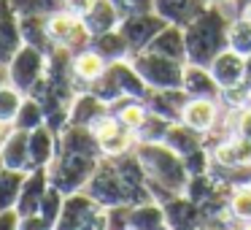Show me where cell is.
I'll use <instances>...</instances> for the list:
<instances>
[{"label": "cell", "mask_w": 251, "mask_h": 230, "mask_svg": "<svg viewBox=\"0 0 251 230\" xmlns=\"http://www.w3.org/2000/svg\"><path fill=\"white\" fill-rule=\"evenodd\" d=\"M100 160H103V152L95 138V130L68 125L60 133V149H57L54 163L49 165V179L65 195L81 192L98 171Z\"/></svg>", "instance_id": "cell-1"}, {"label": "cell", "mask_w": 251, "mask_h": 230, "mask_svg": "<svg viewBox=\"0 0 251 230\" xmlns=\"http://www.w3.org/2000/svg\"><path fill=\"white\" fill-rule=\"evenodd\" d=\"M132 152L138 154L141 165L146 168L154 201L165 203L173 195H184L192 176L181 154H176L168 144H135Z\"/></svg>", "instance_id": "cell-2"}, {"label": "cell", "mask_w": 251, "mask_h": 230, "mask_svg": "<svg viewBox=\"0 0 251 230\" xmlns=\"http://www.w3.org/2000/svg\"><path fill=\"white\" fill-rule=\"evenodd\" d=\"M232 14L224 11V6H208L195 22L184 28L186 41V62L189 65L208 68L224 49H227V33Z\"/></svg>", "instance_id": "cell-3"}, {"label": "cell", "mask_w": 251, "mask_h": 230, "mask_svg": "<svg viewBox=\"0 0 251 230\" xmlns=\"http://www.w3.org/2000/svg\"><path fill=\"white\" fill-rule=\"evenodd\" d=\"M89 92H95L103 103H108L114 109L125 100H146L149 87L138 76L132 60H122V62H111L103 76L89 87Z\"/></svg>", "instance_id": "cell-4"}, {"label": "cell", "mask_w": 251, "mask_h": 230, "mask_svg": "<svg viewBox=\"0 0 251 230\" xmlns=\"http://www.w3.org/2000/svg\"><path fill=\"white\" fill-rule=\"evenodd\" d=\"M46 68H49V55L35 49V46H30V44H25L22 49L17 52V57L6 65L8 84H11L14 89H19L25 98H30V95L38 89V84L44 82Z\"/></svg>", "instance_id": "cell-5"}, {"label": "cell", "mask_w": 251, "mask_h": 230, "mask_svg": "<svg viewBox=\"0 0 251 230\" xmlns=\"http://www.w3.org/2000/svg\"><path fill=\"white\" fill-rule=\"evenodd\" d=\"M132 65H135L138 76L146 82L149 89H181V84H184L186 62L170 60V57H162L157 52H141V55H135L132 57Z\"/></svg>", "instance_id": "cell-6"}, {"label": "cell", "mask_w": 251, "mask_h": 230, "mask_svg": "<svg viewBox=\"0 0 251 230\" xmlns=\"http://www.w3.org/2000/svg\"><path fill=\"white\" fill-rule=\"evenodd\" d=\"M84 190H87L103 208L132 206L130 192H127L125 181H122V176H119V171H116V165H114V160H111V157L100 160L98 171L92 173V179H89V184L84 187Z\"/></svg>", "instance_id": "cell-7"}, {"label": "cell", "mask_w": 251, "mask_h": 230, "mask_svg": "<svg viewBox=\"0 0 251 230\" xmlns=\"http://www.w3.org/2000/svg\"><path fill=\"white\" fill-rule=\"evenodd\" d=\"M46 30H49V41L54 49H68V52H81L92 46V35L89 30L84 28L81 17L71 11H60V14H51L46 19Z\"/></svg>", "instance_id": "cell-8"}, {"label": "cell", "mask_w": 251, "mask_h": 230, "mask_svg": "<svg viewBox=\"0 0 251 230\" xmlns=\"http://www.w3.org/2000/svg\"><path fill=\"white\" fill-rule=\"evenodd\" d=\"M92 130H95V138H98V144H100L103 157H122V154L132 152L135 144H138L135 133H132L130 127L122 125V119L114 114V111H111L105 119H100Z\"/></svg>", "instance_id": "cell-9"}, {"label": "cell", "mask_w": 251, "mask_h": 230, "mask_svg": "<svg viewBox=\"0 0 251 230\" xmlns=\"http://www.w3.org/2000/svg\"><path fill=\"white\" fill-rule=\"evenodd\" d=\"M165 28H168V22H165L159 14H154V11L127 17V19H122V25H119L122 35H125L127 44H130L132 57L141 55V52H146L149 46H151V41L157 38Z\"/></svg>", "instance_id": "cell-10"}, {"label": "cell", "mask_w": 251, "mask_h": 230, "mask_svg": "<svg viewBox=\"0 0 251 230\" xmlns=\"http://www.w3.org/2000/svg\"><path fill=\"white\" fill-rule=\"evenodd\" d=\"M22 46H25L22 17L14 8L11 0H0V65L6 68Z\"/></svg>", "instance_id": "cell-11"}, {"label": "cell", "mask_w": 251, "mask_h": 230, "mask_svg": "<svg viewBox=\"0 0 251 230\" xmlns=\"http://www.w3.org/2000/svg\"><path fill=\"white\" fill-rule=\"evenodd\" d=\"M181 122L208 138L222 125V103L219 100H205V98H189L184 106V114H181Z\"/></svg>", "instance_id": "cell-12"}, {"label": "cell", "mask_w": 251, "mask_h": 230, "mask_svg": "<svg viewBox=\"0 0 251 230\" xmlns=\"http://www.w3.org/2000/svg\"><path fill=\"white\" fill-rule=\"evenodd\" d=\"M165 217H168L170 230H205V214L202 206L195 203L186 195H173L170 201L162 203Z\"/></svg>", "instance_id": "cell-13"}, {"label": "cell", "mask_w": 251, "mask_h": 230, "mask_svg": "<svg viewBox=\"0 0 251 230\" xmlns=\"http://www.w3.org/2000/svg\"><path fill=\"white\" fill-rule=\"evenodd\" d=\"M98 208H103L87 190L73 192V195L65 198V206H62L60 222H57V230H81L84 222L92 217Z\"/></svg>", "instance_id": "cell-14"}, {"label": "cell", "mask_w": 251, "mask_h": 230, "mask_svg": "<svg viewBox=\"0 0 251 230\" xmlns=\"http://www.w3.org/2000/svg\"><path fill=\"white\" fill-rule=\"evenodd\" d=\"M0 163L8 171H22V173H27L33 168L30 165V133L11 127L8 136L3 138V144H0Z\"/></svg>", "instance_id": "cell-15"}, {"label": "cell", "mask_w": 251, "mask_h": 230, "mask_svg": "<svg viewBox=\"0 0 251 230\" xmlns=\"http://www.w3.org/2000/svg\"><path fill=\"white\" fill-rule=\"evenodd\" d=\"M208 71H211V76L222 87V92L224 89H232V87H240V84H246V57H240L232 49H224L208 65Z\"/></svg>", "instance_id": "cell-16"}, {"label": "cell", "mask_w": 251, "mask_h": 230, "mask_svg": "<svg viewBox=\"0 0 251 230\" xmlns=\"http://www.w3.org/2000/svg\"><path fill=\"white\" fill-rule=\"evenodd\" d=\"M49 187H51L49 168L27 171V179H25L22 195H19V203H17V211L22 214V217L38 214V211H41V203H44V195L49 192Z\"/></svg>", "instance_id": "cell-17"}, {"label": "cell", "mask_w": 251, "mask_h": 230, "mask_svg": "<svg viewBox=\"0 0 251 230\" xmlns=\"http://www.w3.org/2000/svg\"><path fill=\"white\" fill-rule=\"evenodd\" d=\"M186 92L184 89H149L146 95V109L151 114L162 116L168 122H181V114H184V106H186Z\"/></svg>", "instance_id": "cell-18"}, {"label": "cell", "mask_w": 251, "mask_h": 230, "mask_svg": "<svg viewBox=\"0 0 251 230\" xmlns=\"http://www.w3.org/2000/svg\"><path fill=\"white\" fill-rule=\"evenodd\" d=\"M81 22H84V28L89 30V35L98 38V35H105V33L119 30L122 14H119V8H116L111 0H95L92 6H89V11L81 17Z\"/></svg>", "instance_id": "cell-19"}, {"label": "cell", "mask_w": 251, "mask_h": 230, "mask_svg": "<svg viewBox=\"0 0 251 230\" xmlns=\"http://www.w3.org/2000/svg\"><path fill=\"white\" fill-rule=\"evenodd\" d=\"M205 8L208 6L202 0H154V14H159L165 22L176 25V28H186Z\"/></svg>", "instance_id": "cell-20"}, {"label": "cell", "mask_w": 251, "mask_h": 230, "mask_svg": "<svg viewBox=\"0 0 251 230\" xmlns=\"http://www.w3.org/2000/svg\"><path fill=\"white\" fill-rule=\"evenodd\" d=\"M111 114V106L103 103L95 92H81L76 100H73V109H71V122L68 125H78V127H89L92 130L100 119Z\"/></svg>", "instance_id": "cell-21"}, {"label": "cell", "mask_w": 251, "mask_h": 230, "mask_svg": "<svg viewBox=\"0 0 251 230\" xmlns=\"http://www.w3.org/2000/svg\"><path fill=\"white\" fill-rule=\"evenodd\" d=\"M57 149H60V133H54L49 125L38 127V130L30 133V165L35 168H49L57 157Z\"/></svg>", "instance_id": "cell-22"}, {"label": "cell", "mask_w": 251, "mask_h": 230, "mask_svg": "<svg viewBox=\"0 0 251 230\" xmlns=\"http://www.w3.org/2000/svg\"><path fill=\"white\" fill-rule=\"evenodd\" d=\"M181 89L186 92V98H205V100L222 98V87L211 76V71L202 65H189V62L184 68V84H181Z\"/></svg>", "instance_id": "cell-23"}, {"label": "cell", "mask_w": 251, "mask_h": 230, "mask_svg": "<svg viewBox=\"0 0 251 230\" xmlns=\"http://www.w3.org/2000/svg\"><path fill=\"white\" fill-rule=\"evenodd\" d=\"M105 68H108V62H105L103 57H100L98 52L92 49V46L73 55V73H76V82L81 84L84 92H87V89L92 87V84L98 82L100 76H103Z\"/></svg>", "instance_id": "cell-24"}, {"label": "cell", "mask_w": 251, "mask_h": 230, "mask_svg": "<svg viewBox=\"0 0 251 230\" xmlns=\"http://www.w3.org/2000/svg\"><path fill=\"white\" fill-rule=\"evenodd\" d=\"M162 144H168V146L173 149L176 154H181V157L186 160L189 154H195L197 149L208 146V138L200 136L197 130H192V127H186L184 122H173Z\"/></svg>", "instance_id": "cell-25"}, {"label": "cell", "mask_w": 251, "mask_h": 230, "mask_svg": "<svg viewBox=\"0 0 251 230\" xmlns=\"http://www.w3.org/2000/svg\"><path fill=\"white\" fill-rule=\"evenodd\" d=\"M130 230H170L162 203H138L130 206Z\"/></svg>", "instance_id": "cell-26"}, {"label": "cell", "mask_w": 251, "mask_h": 230, "mask_svg": "<svg viewBox=\"0 0 251 230\" xmlns=\"http://www.w3.org/2000/svg\"><path fill=\"white\" fill-rule=\"evenodd\" d=\"M146 52H157L162 57H170V60L186 62V41H184V28H176V25H168L157 38L151 41Z\"/></svg>", "instance_id": "cell-27"}, {"label": "cell", "mask_w": 251, "mask_h": 230, "mask_svg": "<svg viewBox=\"0 0 251 230\" xmlns=\"http://www.w3.org/2000/svg\"><path fill=\"white\" fill-rule=\"evenodd\" d=\"M92 49L98 52L108 65L111 62H122V60H132L130 44H127V38L122 35V30H114V33H105V35L92 38Z\"/></svg>", "instance_id": "cell-28"}, {"label": "cell", "mask_w": 251, "mask_h": 230, "mask_svg": "<svg viewBox=\"0 0 251 230\" xmlns=\"http://www.w3.org/2000/svg\"><path fill=\"white\" fill-rule=\"evenodd\" d=\"M25 179H27V173H22V171L3 168V173H0V211L17 208L19 195H22V187H25Z\"/></svg>", "instance_id": "cell-29"}, {"label": "cell", "mask_w": 251, "mask_h": 230, "mask_svg": "<svg viewBox=\"0 0 251 230\" xmlns=\"http://www.w3.org/2000/svg\"><path fill=\"white\" fill-rule=\"evenodd\" d=\"M227 49L238 52L240 57H251V19L238 14L229 22V33H227Z\"/></svg>", "instance_id": "cell-30"}, {"label": "cell", "mask_w": 251, "mask_h": 230, "mask_svg": "<svg viewBox=\"0 0 251 230\" xmlns=\"http://www.w3.org/2000/svg\"><path fill=\"white\" fill-rule=\"evenodd\" d=\"M46 19L49 17H22V35H25V44L35 46V49L51 55L54 46L49 41V30H46Z\"/></svg>", "instance_id": "cell-31"}, {"label": "cell", "mask_w": 251, "mask_h": 230, "mask_svg": "<svg viewBox=\"0 0 251 230\" xmlns=\"http://www.w3.org/2000/svg\"><path fill=\"white\" fill-rule=\"evenodd\" d=\"M44 125H46L44 106H41L35 98H25V103H22V109H19V114H17L14 127H17V130H25V133H33V130H38V127H44Z\"/></svg>", "instance_id": "cell-32"}, {"label": "cell", "mask_w": 251, "mask_h": 230, "mask_svg": "<svg viewBox=\"0 0 251 230\" xmlns=\"http://www.w3.org/2000/svg\"><path fill=\"white\" fill-rule=\"evenodd\" d=\"M170 125H173V122H168V119H162V116L149 111L146 122L135 130V141L138 144H162L165 136H168V130H170Z\"/></svg>", "instance_id": "cell-33"}, {"label": "cell", "mask_w": 251, "mask_h": 230, "mask_svg": "<svg viewBox=\"0 0 251 230\" xmlns=\"http://www.w3.org/2000/svg\"><path fill=\"white\" fill-rule=\"evenodd\" d=\"M22 103H25V95L19 92V89H14L11 84L0 87V125L14 127V122H17V114H19V109H22Z\"/></svg>", "instance_id": "cell-34"}, {"label": "cell", "mask_w": 251, "mask_h": 230, "mask_svg": "<svg viewBox=\"0 0 251 230\" xmlns=\"http://www.w3.org/2000/svg\"><path fill=\"white\" fill-rule=\"evenodd\" d=\"M19 17H51V14L65 11L62 0H11Z\"/></svg>", "instance_id": "cell-35"}, {"label": "cell", "mask_w": 251, "mask_h": 230, "mask_svg": "<svg viewBox=\"0 0 251 230\" xmlns=\"http://www.w3.org/2000/svg\"><path fill=\"white\" fill-rule=\"evenodd\" d=\"M111 111H114V114L122 119V125L130 127L132 133H135L138 127L146 122V116H149V109H146V103H143V100H125V103L114 106Z\"/></svg>", "instance_id": "cell-36"}, {"label": "cell", "mask_w": 251, "mask_h": 230, "mask_svg": "<svg viewBox=\"0 0 251 230\" xmlns=\"http://www.w3.org/2000/svg\"><path fill=\"white\" fill-rule=\"evenodd\" d=\"M65 192L62 190H57L54 184L49 187V192L44 195V203H41V217L44 219H49L51 225H54V230H57V222H60V214H62V206H65Z\"/></svg>", "instance_id": "cell-37"}, {"label": "cell", "mask_w": 251, "mask_h": 230, "mask_svg": "<svg viewBox=\"0 0 251 230\" xmlns=\"http://www.w3.org/2000/svg\"><path fill=\"white\" fill-rule=\"evenodd\" d=\"M229 211L238 222H251V184L229 192Z\"/></svg>", "instance_id": "cell-38"}, {"label": "cell", "mask_w": 251, "mask_h": 230, "mask_svg": "<svg viewBox=\"0 0 251 230\" xmlns=\"http://www.w3.org/2000/svg\"><path fill=\"white\" fill-rule=\"evenodd\" d=\"M116 8H119L122 19L135 17V14H149L154 11V0H111Z\"/></svg>", "instance_id": "cell-39"}, {"label": "cell", "mask_w": 251, "mask_h": 230, "mask_svg": "<svg viewBox=\"0 0 251 230\" xmlns=\"http://www.w3.org/2000/svg\"><path fill=\"white\" fill-rule=\"evenodd\" d=\"M19 230H54V225L49 219H44L41 214H30V217H22Z\"/></svg>", "instance_id": "cell-40"}, {"label": "cell", "mask_w": 251, "mask_h": 230, "mask_svg": "<svg viewBox=\"0 0 251 230\" xmlns=\"http://www.w3.org/2000/svg\"><path fill=\"white\" fill-rule=\"evenodd\" d=\"M81 230H108V208H98V211L84 222Z\"/></svg>", "instance_id": "cell-41"}, {"label": "cell", "mask_w": 251, "mask_h": 230, "mask_svg": "<svg viewBox=\"0 0 251 230\" xmlns=\"http://www.w3.org/2000/svg\"><path fill=\"white\" fill-rule=\"evenodd\" d=\"M19 225H22V214L17 208L0 211V230H19Z\"/></svg>", "instance_id": "cell-42"}, {"label": "cell", "mask_w": 251, "mask_h": 230, "mask_svg": "<svg viewBox=\"0 0 251 230\" xmlns=\"http://www.w3.org/2000/svg\"><path fill=\"white\" fill-rule=\"evenodd\" d=\"M65 3V11L76 14V17H84V14L89 11V6H92L95 0H62Z\"/></svg>", "instance_id": "cell-43"}, {"label": "cell", "mask_w": 251, "mask_h": 230, "mask_svg": "<svg viewBox=\"0 0 251 230\" xmlns=\"http://www.w3.org/2000/svg\"><path fill=\"white\" fill-rule=\"evenodd\" d=\"M205 6H232L235 8V0H202Z\"/></svg>", "instance_id": "cell-44"}, {"label": "cell", "mask_w": 251, "mask_h": 230, "mask_svg": "<svg viewBox=\"0 0 251 230\" xmlns=\"http://www.w3.org/2000/svg\"><path fill=\"white\" fill-rule=\"evenodd\" d=\"M246 87L251 89V57H246Z\"/></svg>", "instance_id": "cell-45"}, {"label": "cell", "mask_w": 251, "mask_h": 230, "mask_svg": "<svg viewBox=\"0 0 251 230\" xmlns=\"http://www.w3.org/2000/svg\"><path fill=\"white\" fill-rule=\"evenodd\" d=\"M249 3H251V0H235V17H238V14L243 11V8L249 6Z\"/></svg>", "instance_id": "cell-46"}, {"label": "cell", "mask_w": 251, "mask_h": 230, "mask_svg": "<svg viewBox=\"0 0 251 230\" xmlns=\"http://www.w3.org/2000/svg\"><path fill=\"white\" fill-rule=\"evenodd\" d=\"M8 84V76H6V68L0 65V87H6Z\"/></svg>", "instance_id": "cell-47"}, {"label": "cell", "mask_w": 251, "mask_h": 230, "mask_svg": "<svg viewBox=\"0 0 251 230\" xmlns=\"http://www.w3.org/2000/svg\"><path fill=\"white\" fill-rule=\"evenodd\" d=\"M8 130H11V127H6V125H0V144H3V138L8 136Z\"/></svg>", "instance_id": "cell-48"}, {"label": "cell", "mask_w": 251, "mask_h": 230, "mask_svg": "<svg viewBox=\"0 0 251 230\" xmlns=\"http://www.w3.org/2000/svg\"><path fill=\"white\" fill-rule=\"evenodd\" d=\"M240 14H243V17H249V19H251V3H249V6H246L243 11H240Z\"/></svg>", "instance_id": "cell-49"}, {"label": "cell", "mask_w": 251, "mask_h": 230, "mask_svg": "<svg viewBox=\"0 0 251 230\" xmlns=\"http://www.w3.org/2000/svg\"><path fill=\"white\" fill-rule=\"evenodd\" d=\"M238 230H251V222H240V225H238Z\"/></svg>", "instance_id": "cell-50"}, {"label": "cell", "mask_w": 251, "mask_h": 230, "mask_svg": "<svg viewBox=\"0 0 251 230\" xmlns=\"http://www.w3.org/2000/svg\"><path fill=\"white\" fill-rule=\"evenodd\" d=\"M205 230H227V228H205Z\"/></svg>", "instance_id": "cell-51"}, {"label": "cell", "mask_w": 251, "mask_h": 230, "mask_svg": "<svg viewBox=\"0 0 251 230\" xmlns=\"http://www.w3.org/2000/svg\"><path fill=\"white\" fill-rule=\"evenodd\" d=\"M0 173H3V163H0Z\"/></svg>", "instance_id": "cell-52"}]
</instances>
